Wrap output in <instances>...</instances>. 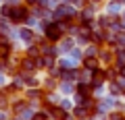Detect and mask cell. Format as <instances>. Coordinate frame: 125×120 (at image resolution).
I'll list each match as a JSON object with an SVG mask.
<instances>
[{"label": "cell", "mask_w": 125, "mask_h": 120, "mask_svg": "<svg viewBox=\"0 0 125 120\" xmlns=\"http://www.w3.org/2000/svg\"><path fill=\"white\" fill-rule=\"evenodd\" d=\"M44 31H46V37L54 41V40H58V37H61L62 27H61V23H58V25H54V23H48V25H44Z\"/></svg>", "instance_id": "obj_1"}, {"label": "cell", "mask_w": 125, "mask_h": 120, "mask_svg": "<svg viewBox=\"0 0 125 120\" xmlns=\"http://www.w3.org/2000/svg\"><path fill=\"white\" fill-rule=\"evenodd\" d=\"M13 21L21 23V21H27V17H29V13H27V6H15V8H10V15H9Z\"/></svg>", "instance_id": "obj_2"}, {"label": "cell", "mask_w": 125, "mask_h": 120, "mask_svg": "<svg viewBox=\"0 0 125 120\" xmlns=\"http://www.w3.org/2000/svg\"><path fill=\"white\" fill-rule=\"evenodd\" d=\"M73 15H75V10H73L71 6H65V4H61L56 10H54V17L56 19H71Z\"/></svg>", "instance_id": "obj_3"}, {"label": "cell", "mask_w": 125, "mask_h": 120, "mask_svg": "<svg viewBox=\"0 0 125 120\" xmlns=\"http://www.w3.org/2000/svg\"><path fill=\"white\" fill-rule=\"evenodd\" d=\"M104 72L102 71H98V68H96V71H94V75H92V85L94 87H100V85H102V81H104Z\"/></svg>", "instance_id": "obj_4"}, {"label": "cell", "mask_w": 125, "mask_h": 120, "mask_svg": "<svg viewBox=\"0 0 125 120\" xmlns=\"http://www.w3.org/2000/svg\"><path fill=\"white\" fill-rule=\"evenodd\" d=\"M9 52H10L9 41H6V40H2V41H0V60H4V58L9 56Z\"/></svg>", "instance_id": "obj_5"}, {"label": "cell", "mask_w": 125, "mask_h": 120, "mask_svg": "<svg viewBox=\"0 0 125 120\" xmlns=\"http://www.w3.org/2000/svg\"><path fill=\"white\" fill-rule=\"evenodd\" d=\"M83 64H85V68H90V71H96V68H98V60H96V58H92V56L85 58Z\"/></svg>", "instance_id": "obj_6"}, {"label": "cell", "mask_w": 125, "mask_h": 120, "mask_svg": "<svg viewBox=\"0 0 125 120\" xmlns=\"http://www.w3.org/2000/svg\"><path fill=\"white\" fill-rule=\"evenodd\" d=\"M38 64H36V60H31V58H25L23 60V68H27V71H33Z\"/></svg>", "instance_id": "obj_7"}, {"label": "cell", "mask_w": 125, "mask_h": 120, "mask_svg": "<svg viewBox=\"0 0 125 120\" xmlns=\"http://www.w3.org/2000/svg\"><path fill=\"white\" fill-rule=\"evenodd\" d=\"M61 77H62L65 81H71V79H75V77H77V72H75V71H62Z\"/></svg>", "instance_id": "obj_8"}, {"label": "cell", "mask_w": 125, "mask_h": 120, "mask_svg": "<svg viewBox=\"0 0 125 120\" xmlns=\"http://www.w3.org/2000/svg\"><path fill=\"white\" fill-rule=\"evenodd\" d=\"M21 37H23L25 41H31V40H33V31H29V29H23V31H21Z\"/></svg>", "instance_id": "obj_9"}, {"label": "cell", "mask_w": 125, "mask_h": 120, "mask_svg": "<svg viewBox=\"0 0 125 120\" xmlns=\"http://www.w3.org/2000/svg\"><path fill=\"white\" fill-rule=\"evenodd\" d=\"M50 114H52L54 118H62V116H65V114L61 112V108H56V106H52V108H50Z\"/></svg>", "instance_id": "obj_10"}, {"label": "cell", "mask_w": 125, "mask_h": 120, "mask_svg": "<svg viewBox=\"0 0 125 120\" xmlns=\"http://www.w3.org/2000/svg\"><path fill=\"white\" fill-rule=\"evenodd\" d=\"M111 91H113V93H115V95H119V93H121V85H119V83H113Z\"/></svg>", "instance_id": "obj_11"}, {"label": "cell", "mask_w": 125, "mask_h": 120, "mask_svg": "<svg viewBox=\"0 0 125 120\" xmlns=\"http://www.w3.org/2000/svg\"><path fill=\"white\" fill-rule=\"evenodd\" d=\"M38 54H40V48H38V46L29 48V56H38Z\"/></svg>", "instance_id": "obj_12"}, {"label": "cell", "mask_w": 125, "mask_h": 120, "mask_svg": "<svg viewBox=\"0 0 125 120\" xmlns=\"http://www.w3.org/2000/svg\"><path fill=\"white\" fill-rule=\"evenodd\" d=\"M117 10H119V4H117V2H115V4H111V6H108V13H111V15H115Z\"/></svg>", "instance_id": "obj_13"}, {"label": "cell", "mask_w": 125, "mask_h": 120, "mask_svg": "<svg viewBox=\"0 0 125 120\" xmlns=\"http://www.w3.org/2000/svg\"><path fill=\"white\" fill-rule=\"evenodd\" d=\"M23 110H25V104H23V102H19L17 106H15V112L19 114V112H23Z\"/></svg>", "instance_id": "obj_14"}, {"label": "cell", "mask_w": 125, "mask_h": 120, "mask_svg": "<svg viewBox=\"0 0 125 120\" xmlns=\"http://www.w3.org/2000/svg\"><path fill=\"white\" fill-rule=\"evenodd\" d=\"M31 120H46V114H44V112H40V114L31 116Z\"/></svg>", "instance_id": "obj_15"}, {"label": "cell", "mask_w": 125, "mask_h": 120, "mask_svg": "<svg viewBox=\"0 0 125 120\" xmlns=\"http://www.w3.org/2000/svg\"><path fill=\"white\" fill-rule=\"evenodd\" d=\"M40 93H42V91H38V89H31L27 95H29V97H40Z\"/></svg>", "instance_id": "obj_16"}, {"label": "cell", "mask_w": 125, "mask_h": 120, "mask_svg": "<svg viewBox=\"0 0 125 120\" xmlns=\"http://www.w3.org/2000/svg\"><path fill=\"white\" fill-rule=\"evenodd\" d=\"M71 46H73V41H71V40H65V44H62V50H71Z\"/></svg>", "instance_id": "obj_17"}, {"label": "cell", "mask_w": 125, "mask_h": 120, "mask_svg": "<svg viewBox=\"0 0 125 120\" xmlns=\"http://www.w3.org/2000/svg\"><path fill=\"white\" fill-rule=\"evenodd\" d=\"M111 120H123V118H121V114H113V116H111Z\"/></svg>", "instance_id": "obj_18"}, {"label": "cell", "mask_w": 125, "mask_h": 120, "mask_svg": "<svg viewBox=\"0 0 125 120\" xmlns=\"http://www.w3.org/2000/svg\"><path fill=\"white\" fill-rule=\"evenodd\" d=\"M25 2H29V4H36V2H38V0H25Z\"/></svg>", "instance_id": "obj_19"}, {"label": "cell", "mask_w": 125, "mask_h": 120, "mask_svg": "<svg viewBox=\"0 0 125 120\" xmlns=\"http://www.w3.org/2000/svg\"><path fill=\"white\" fill-rule=\"evenodd\" d=\"M121 75H123V77H125V66H123V68H121Z\"/></svg>", "instance_id": "obj_20"}, {"label": "cell", "mask_w": 125, "mask_h": 120, "mask_svg": "<svg viewBox=\"0 0 125 120\" xmlns=\"http://www.w3.org/2000/svg\"><path fill=\"white\" fill-rule=\"evenodd\" d=\"M123 120H125V118H123Z\"/></svg>", "instance_id": "obj_21"}, {"label": "cell", "mask_w": 125, "mask_h": 120, "mask_svg": "<svg viewBox=\"0 0 125 120\" xmlns=\"http://www.w3.org/2000/svg\"><path fill=\"white\" fill-rule=\"evenodd\" d=\"M123 54H125V52H123Z\"/></svg>", "instance_id": "obj_22"}]
</instances>
